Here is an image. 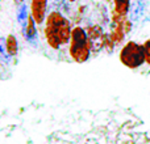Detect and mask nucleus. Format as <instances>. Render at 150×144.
Masks as SVG:
<instances>
[{
    "label": "nucleus",
    "instance_id": "nucleus-6",
    "mask_svg": "<svg viewBox=\"0 0 150 144\" xmlns=\"http://www.w3.org/2000/svg\"><path fill=\"white\" fill-rule=\"evenodd\" d=\"M146 10V0H136L130 9V20L133 22H137L144 17Z\"/></svg>",
    "mask_w": 150,
    "mask_h": 144
},
{
    "label": "nucleus",
    "instance_id": "nucleus-1",
    "mask_svg": "<svg viewBox=\"0 0 150 144\" xmlns=\"http://www.w3.org/2000/svg\"><path fill=\"white\" fill-rule=\"evenodd\" d=\"M45 22V37L50 47L57 50L70 41L73 31L70 29V22L59 12H52Z\"/></svg>",
    "mask_w": 150,
    "mask_h": 144
},
{
    "label": "nucleus",
    "instance_id": "nucleus-7",
    "mask_svg": "<svg viewBox=\"0 0 150 144\" xmlns=\"http://www.w3.org/2000/svg\"><path fill=\"white\" fill-rule=\"evenodd\" d=\"M36 21H34V18L32 17V15L29 16V20H28V24H26V26L24 28V36H25V38L28 39L30 43H34L37 39V29H36Z\"/></svg>",
    "mask_w": 150,
    "mask_h": 144
},
{
    "label": "nucleus",
    "instance_id": "nucleus-12",
    "mask_svg": "<svg viewBox=\"0 0 150 144\" xmlns=\"http://www.w3.org/2000/svg\"><path fill=\"white\" fill-rule=\"evenodd\" d=\"M144 47H145V57H146V63L150 64V39L144 43Z\"/></svg>",
    "mask_w": 150,
    "mask_h": 144
},
{
    "label": "nucleus",
    "instance_id": "nucleus-8",
    "mask_svg": "<svg viewBox=\"0 0 150 144\" xmlns=\"http://www.w3.org/2000/svg\"><path fill=\"white\" fill-rule=\"evenodd\" d=\"M122 25H124V21H117L116 29H115L113 33L111 34V41L113 42V45H119V43H121L122 39H124L125 30L122 29Z\"/></svg>",
    "mask_w": 150,
    "mask_h": 144
},
{
    "label": "nucleus",
    "instance_id": "nucleus-14",
    "mask_svg": "<svg viewBox=\"0 0 150 144\" xmlns=\"http://www.w3.org/2000/svg\"><path fill=\"white\" fill-rule=\"evenodd\" d=\"M67 1H71V3H73V1H75V0H67Z\"/></svg>",
    "mask_w": 150,
    "mask_h": 144
},
{
    "label": "nucleus",
    "instance_id": "nucleus-11",
    "mask_svg": "<svg viewBox=\"0 0 150 144\" xmlns=\"http://www.w3.org/2000/svg\"><path fill=\"white\" fill-rule=\"evenodd\" d=\"M29 13H28V9H26V5L25 4H21L18 5V12H17V20L18 22L23 25V28H25L26 24H28V20H29Z\"/></svg>",
    "mask_w": 150,
    "mask_h": 144
},
{
    "label": "nucleus",
    "instance_id": "nucleus-10",
    "mask_svg": "<svg viewBox=\"0 0 150 144\" xmlns=\"http://www.w3.org/2000/svg\"><path fill=\"white\" fill-rule=\"evenodd\" d=\"M115 3V12L119 16H125L129 12V0H113Z\"/></svg>",
    "mask_w": 150,
    "mask_h": 144
},
{
    "label": "nucleus",
    "instance_id": "nucleus-5",
    "mask_svg": "<svg viewBox=\"0 0 150 144\" xmlns=\"http://www.w3.org/2000/svg\"><path fill=\"white\" fill-rule=\"evenodd\" d=\"M47 0H30V12L32 17L37 24H42L46 16Z\"/></svg>",
    "mask_w": 150,
    "mask_h": 144
},
{
    "label": "nucleus",
    "instance_id": "nucleus-4",
    "mask_svg": "<svg viewBox=\"0 0 150 144\" xmlns=\"http://www.w3.org/2000/svg\"><path fill=\"white\" fill-rule=\"evenodd\" d=\"M87 37H88V43H90V49L92 51L98 52L101 47L105 45V38L103 30L100 26H91L87 30Z\"/></svg>",
    "mask_w": 150,
    "mask_h": 144
},
{
    "label": "nucleus",
    "instance_id": "nucleus-3",
    "mask_svg": "<svg viewBox=\"0 0 150 144\" xmlns=\"http://www.w3.org/2000/svg\"><path fill=\"white\" fill-rule=\"evenodd\" d=\"M120 60L124 66L128 68H138L146 62L145 57V47L144 45L136 43V42L130 41L122 47L121 52H120Z\"/></svg>",
    "mask_w": 150,
    "mask_h": 144
},
{
    "label": "nucleus",
    "instance_id": "nucleus-13",
    "mask_svg": "<svg viewBox=\"0 0 150 144\" xmlns=\"http://www.w3.org/2000/svg\"><path fill=\"white\" fill-rule=\"evenodd\" d=\"M13 1L16 3L17 5H21V4H24V0H13Z\"/></svg>",
    "mask_w": 150,
    "mask_h": 144
},
{
    "label": "nucleus",
    "instance_id": "nucleus-2",
    "mask_svg": "<svg viewBox=\"0 0 150 144\" xmlns=\"http://www.w3.org/2000/svg\"><path fill=\"white\" fill-rule=\"evenodd\" d=\"M90 43L87 31L80 26L73 29L70 38V55L76 63H84L90 57Z\"/></svg>",
    "mask_w": 150,
    "mask_h": 144
},
{
    "label": "nucleus",
    "instance_id": "nucleus-15",
    "mask_svg": "<svg viewBox=\"0 0 150 144\" xmlns=\"http://www.w3.org/2000/svg\"><path fill=\"white\" fill-rule=\"evenodd\" d=\"M148 20H149V21H150V16H149V17H148Z\"/></svg>",
    "mask_w": 150,
    "mask_h": 144
},
{
    "label": "nucleus",
    "instance_id": "nucleus-9",
    "mask_svg": "<svg viewBox=\"0 0 150 144\" xmlns=\"http://www.w3.org/2000/svg\"><path fill=\"white\" fill-rule=\"evenodd\" d=\"M5 49H7V52L9 57H15V55L17 54L18 45H17V39H16L15 36L9 34V36L5 38Z\"/></svg>",
    "mask_w": 150,
    "mask_h": 144
}]
</instances>
